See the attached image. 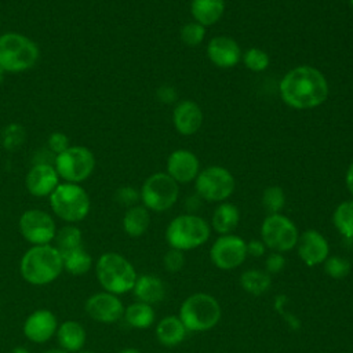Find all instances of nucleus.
Instances as JSON below:
<instances>
[{"label":"nucleus","mask_w":353,"mask_h":353,"mask_svg":"<svg viewBox=\"0 0 353 353\" xmlns=\"http://www.w3.org/2000/svg\"><path fill=\"white\" fill-rule=\"evenodd\" d=\"M279 94L288 108L309 110L327 101L330 85L321 70L310 65H299L283 76L279 83Z\"/></svg>","instance_id":"f257e3e1"},{"label":"nucleus","mask_w":353,"mask_h":353,"mask_svg":"<svg viewBox=\"0 0 353 353\" xmlns=\"http://www.w3.org/2000/svg\"><path fill=\"white\" fill-rule=\"evenodd\" d=\"M63 272L62 255L54 244L30 245L19 261L21 277L32 285H47Z\"/></svg>","instance_id":"f03ea898"},{"label":"nucleus","mask_w":353,"mask_h":353,"mask_svg":"<svg viewBox=\"0 0 353 353\" xmlns=\"http://www.w3.org/2000/svg\"><path fill=\"white\" fill-rule=\"evenodd\" d=\"M95 276L103 291L123 295L132 291L138 273L134 265L119 252H103L95 262Z\"/></svg>","instance_id":"7ed1b4c3"},{"label":"nucleus","mask_w":353,"mask_h":353,"mask_svg":"<svg viewBox=\"0 0 353 353\" xmlns=\"http://www.w3.org/2000/svg\"><path fill=\"white\" fill-rule=\"evenodd\" d=\"M40 57L37 44L18 32L0 34V68L7 73H21L33 68Z\"/></svg>","instance_id":"20e7f679"},{"label":"nucleus","mask_w":353,"mask_h":353,"mask_svg":"<svg viewBox=\"0 0 353 353\" xmlns=\"http://www.w3.org/2000/svg\"><path fill=\"white\" fill-rule=\"evenodd\" d=\"M222 316V309L215 296L207 292L189 295L181 305L178 317L189 332H203L214 328Z\"/></svg>","instance_id":"39448f33"},{"label":"nucleus","mask_w":353,"mask_h":353,"mask_svg":"<svg viewBox=\"0 0 353 353\" xmlns=\"http://www.w3.org/2000/svg\"><path fill=\"white\" fill-rule=\"evenodd\" d=\"M211 234L210 223L196 214H181L165 228V241L170 248L189 251L203 245Z\"/></svg>","instance_id":"423d86ee"},{"label":"nucleus","mask_w":353,"mask_h":353,"mask_svg":"<svg viewBox=\"0 0 353 353\" xmlns=\"http://www.w3.org/2000/svg\"><path fill=\"white\" fill-rule=\"evenodd\" d=\"M48 199L54 215L66 223L81 222L91 208L90 196L80 183H59Z\"/></svg>","instance_id":"0eeeda50"},{"label":"nucleus","mask_w":353,"mask_h":353,"mask_svg":"<svg viewBox=\"0 0 353 353\" xmlns=\"http://www.w3.org/2000/svg\"><path fill=\"white\" fill-rule=\"evenodd\" d=\"M139 194L149 211L164 212L178 201L179 185L167 172H154L145 179Z\"/></svg>","instance_id":"6e6552de"},{"label":"nucleus","mask_w":353,"mask_h":353,"mask_svg":"<svg viewBox=\"0 0 353 353\" xmlns=\"http://www.w3.org/2000/svg\"><path fill=\"white\" fill-rule=\"evenodd\" d=\"M233 174L222 165H210L200 170L194 179V190L203 200L211 203L226 201L234 192Z\"/></svg>","instance_id":"1a4fd4ad"},{"label":"nucleus","mask_w":353,"mask_h":353,"mask_svg":"<svg viewBox=\"0 0 353 353\" xmlns=\"http://www.w3.org/2000/svg\"><path fill=\"white\" fill-rule=\"evenodd\" d=\"M54 167L59 178L65 182L80 183L94 172L95 156L85 146H69L57 154Z\"/></svg>","instance_id":"9d476101"},{"label":"nucleus","mask_w":353,"mask_h":353,"mask_svg":"<svg viewBox=\"0 0 353 353\" xmlns=\"http://www.w3.org/2000/svg\"><path fill=\"white\" fill-rule=\"evenodd\" d=\"M299 232L296 225L281 212L268 214L261 225V240L272 252H287L296 247Z\"/></svg>","instance_id":"9b49d317"},{"label":"nucleus","mask_w":353,"mask_h":353,"mask_svg":"<svg viewBox=\"0 0 353 353\" xmlns=\"http://www.w3.org/2000/svg\"><path fill=\"white\" fill-rule=\"evenodd\" d=\"M18 229L30 245L51 244L58 230L52 215L39 208H30L22 212L18 221Z\"/></svg>","instance_id":"f8f14e48"},{"label":"nucleus","mask_w":353,"mask_h":353,"mask_svg":"<svg viewBox=\"0 0 353 353\" xmlns=\"http://www.w3.org/2000/svg\"><path fill=\"white\" fill-rule=\"evenodd\" d=\"M247 241L233 233L221 234L210 248V259L221 270H233L247 259Z\"/></svg>","instance_id":"ddd939ff"},{"label":"nucleus","mask_w":353,"mask_h":353,"mask_svg":"<svg viewBox=\"0 0 353 353\" xmlns=\"http://www.w3.org/2000/svg\"><path fill=\"white\" fill-rule=\"evenodd\" d=\"M124 305L119 295L110 294L108 291H99L90 295L84 303V310L87 316L102 324H113L123 319Z\"/></svg>","instance_id":"4468645a"},{"label":"nucleus","mask_w":353,"mask_h":353,"mask_svg":"<svg viewBox=\"0 0 353 353\" xmlns=\"http://www.w3.org/2000/svg\"><path fill=\"white\" fill-rule=\"evenodd\" d=\"M58 319L50 309H36L23 321L22 331L26 339L41 345L55 336L58 330Z\"/></svg>","instance_id":"2eb2a0df"},{"label":"nucleus","mask_w":353,"mask_h":353,"mask_svg":"<svg viewBox=\"0 0 353 353\" xmlns=\"http://www.w3.org/2000/svg\"><path fill=\"white\" fill-rule=\"evenodd\" d=\"M165 172L178 183L194 182L200 172V160L189 149H175L170 153L165 163Z\"/></svg>","instance_id":"dca6fc26"},{"label":"nucleus","mask_w":353,"mask_h":353,"mask_svg":"<svg viewBox=\"0 0 353 353\" xmlns=\"http://www.w3.org/2000/svg\"><path fill=\"white\" fill-rule=\"evenodd\" d=\"M296 251L301 261L307 266L323 265L330 256L328 240L316 229H307L299 234Z\"/></svg>","instance_id":"f3484780"},{"label":"nucleus","mask_w":353,"mask_h":353,"mask_svg":"<svg viewBox=\"0 0 353 353\" xmlns=\"http://www.w3.org/2000/svg\"><path fill=\"white\" fill-rule=\"evenodd\" d=\"M59 179L61 178L54 165L48 163H37L28 171L25 186L34 197H50L61 183Z\"/></svg>","instance_id":"a211bd4d"},{"label":"nucleus","mask_w":353,"mask_h":353,"mask_svg":"<svg viewBox=\"0 0 353 353\" xmlns=\"http://www.w3.org/2000/svg\"><path fill=\"white\" fill-rule=\"evenodd\" d=\"M241 48L230 36H215L207 44V57L212 65L229 69L241 61Z\"/></svg>","instance_id":"6ab92c4d"},{"label":"nucleus","mask_w":353,"mask_h":353,"mask_svg":"<svg viewBox=\"0 0 353 353\" xmlns=\"http://www.w3.org/2000/svg\"><path fill=\"white\" fill-rule=\"evenodd\" d=\"M204 114L197 102L192 99L178 101L172 110V124L185 137L196 134L203 125Z\"/></svg>","instance_id":"aec40b11"},{"label":"nucleus","mask_w":353,"mask_h":353,"mask_svg":"<svg viewBox=\"0 0 353 353\" xmlns=\"http://www.w3.org/2000/svg\"><path fill=\"white\" fill-rule=\"evenodd\" d=\"M132 292L137 301L154 305L161 302L165 298V284L164 281L154 274H139L134 284Z\"/></svg>","instance_id":"412c9836"},{"label":"nucleus","mask_w":353,"mask_h":353,"mask_svg":"<svg viewBox=\"0 0 353 353\" xmlns=\"http://www.w3.org/2000/svg\"><path fill=\"white\" fill-rule=\"evenodd\" d=\"M55 336L59 347L69 353H77L83 350L87 341L85 328L81 323L76 320H66L61 323L58 325Z\"/></svg>","instance_id":"4be33fe9"},{"label":"nucleus","mask_w":353,"mask_h":353,"mask_svg":"<svg viewBox=\"0 0 353 353\" xmlns=\"http://www.w3.org/2000/svg\"><path fill=\"white\" fill-rule=\"evenodd\" d=\"M188 330L178 316H165L156 325L157 341L167 347H174L185 341L188 336Z\"/></svg>","instance_id":"5701e85b"},{"label":"nucleus","mask_w":353,"mask_h":353,"mask_svg":"<svg viewBox=\"0 0 353 353\" xmlns=\"http://www.w3.org/2000/svg\"><path fill=\"white\" fill-rule=\"evenodd\" d=\"M226 8L225 0H192L190 1V15L193 21L203 26H211L216 23Z\"/></svg>","instance_id":"b1692460"},{"label":"nucleus","mask_w":353,"mask_h":353,"mask_svg":"<svg viewBox=\"0 0 353 353\" xmlns=\"http://www.w3.org/2000/svg\"><path fill=\"white\" fill-rule=\"evenodd\" d=\"M240 222V211L237 205L229 201L219 203L211 216V228L221 236L232 233Z\"/></svg>","instance_id":"393cba45"},{"label":"nucleus","mask_w":353,"mask_h":353,"mask_svg":"<svg viewBox=\"0 0 353 353\" xmlns=\"http://www.w3.org/2000/svg\"><path fill=\"white\" fill-rule=\"evenodd\" d=\"M121 225H123V230L130 237H141L149 229L150 212L142 204L132 205L127 208V211L124 212Z\"/></svg>","instance_id":"a878e982"},{"label":"nucleus","mask_w":353,"mask_h":353,"mask_svg":"<svg viewBox=\"0 0 353 353\" xmlns=\"http://www.w3.org/2000/svg\"><path fill=\"white\" fill-rule=\"evenodd\" d=\"M123 319L130 327L137 330H145L154 323L156 313L152 305L135 301L124 309Z\"/></svg>","instance_id":"bb28decb"},{"label":"nucleus","mask_w":353,"mask_h":353,"mask_svg":"<svg viewBox=\"0 0 353 353\" xmlns=\"http://www.w3.org/2000/svg\"><path fill=\"white\" fill-rule=\"evenodd\" d=\"M61 255L63 261V270L72 276H84L92 268V258L83 245Z\"/></svg>","instance_id":"cd10ccee"},{"label":"nucleus","mask_w":353,"mask_h":353,"mask_svg":"<svg viewBox=\"0 0 353 353\" xmlns=\"http://www.w3.org/2000/svg\"><path fill=\"white\" fill-rule=\"evenodd\" d=\"M240 285L251 295H262L270 288L272 279L266 270L248 269L241 273Z\"/></svg>","instance_id":"c85d7f7f"},{"label":"nucleus","mask_w":353,"mask_h":353,"mask_svg":"<svg viewBox=\"0 0 353 353\" xmlns=\"http://www.w3.org/2000/svg\"><path fill=\"white\" fill-rule=\"evenodd\" d=\"M332 223L341 236L353 241V199L343 200L335 207Z\"/></svg>","instance_id":"c756f323"},{"label":"nucleus","mask_w":353,"mask_h":353,"mask_svg":"<svg viewBox=\"0 0 353 353\" xmlns=\"http://www.w3.org/2000/svg\"><path fill=\"white\" fill-rule=\"evenodd\" d=\"M55 247L61 254L74 250L80 245H83V234L81 230L74 223H66L61 229L57 230L55 234Z\"/></svg>","instance_id":"7c9ffc66"},{"label":"nucleus","mask_w":353,"mask_h":353,"mask_svg":"<svg viewBox=\"0 0 353 353\" xmlns=\"http://www.w3.org/2000/svg\"><path fill=\"white\" fill-rule=\"evenodd\" d=\"M241 62L244 63V66L248 70H251L254 73H259V72H263V70H266L269 68L270 57L262 48L250 47L248 50H245L243 52Z\"/></svg>","instance_id":"2f4dec72"},{"label":"nucleus","mask_w":353,"mask_h":353,"mask_svg":"<svg viewBox=\"0 0 353 353\" xmlns=\"http://www.w3.org/2000/svg\"><path fill=\"white\" fill-rule=\"evenodd\" d=\"M262 205L268 214H279L285 205V193L283 188L270 185L262 192Z\"/></svg>","instance_id":"473e14b6"},{"label":"nucleus","mask_w":353,"mask_h":353,"mask_svg":"<svg viewBox=\"0 0 353 353\" xmlns=\"http://www.w3.org/2000/svg\"><path fill=\"white\" fill-rule=\"evenodd\" d=\"M205 33H207L205 26L200 25L196 21H190L181 28L179 37L183 44H186L189 47H197L203 43Z\"/></svg>","instance_id":"72a5a7b5"},{"label":"nucleus","mask_w":353,"mask_h":353,"mask_svg":"<svg viewBox=\"0 0 353 353\" xmlns=\"http://www.w3.org/2000/svg\"><path fill=\"white\" fill-rule=\"evenodd\" d=\"M323 266H324V272L331 279H335V280L345 279L350 273V262L343 256H338V255L328 256L323 262Z\"/></svg>","instance_id":"f704fd0d"},{"label":"nucleus","mask_w":353,"mask_h":353,"mask_svg":"<svg viewBox=\"0 0 353 353\" xmlns=\"http://www.w3.org/2000/svg\"><path fill=\"white\" fill-rule=\"evenodd\" d=\"M114 200L120 205H124V207L130 208V207L138 204V201L141 200V194H139V190H137L132 186H121L116 190Z\"/></svg>","instance_id":"c9c22d12"},{"label":"nucleus","mask_w":353,"mask_h":353,"mask_svg":"<svg viewBox=\"0 0 353 353\" xmlns=\"http://www.w3.org/2000/svg\"><path fill=\"white\" fill-rule=\"evenodd\" d=\"M163 265H164V269L167 272H170V273L179 272L183 268V265H185L183 251H179V250H175V248H170L164 254Z\"/></svg>","instance_id":"e433bc0d"},{"label":"nucleus","mask_w":353,"mask_h":353,"mask_svg":"<svg viewBox=\"0 0 353 353\" xmlns=\"http://www.w3.org/2000/svg\"><path fill=\"white\" fill-rule=\"evenodd\" d=\"M48 148L51 152L59 154L62 153L63 150H66L70 143H69V138L66 134L63 132H52L50 137H48Z\"/></svg>","instance_id":"4c0bfd02"},{"label":"nucleus","mask_w":353,"mask_h":353,"mask_svg":"<svg viewBox=\"0 0 353 353\" xmlns=\"http://www.w3.org/2000/svg\"><path fill=\"white\" fill-rule=\"evenodd\" d=\"M285 266V258L280 252H272L265 259V270L269 274L280 273Z\"/></svg>","instance_id":"58836bf2"},{"label":"nucleus","mask_w":353,"mask_h":353,"mask_svg":"<svg viewBox=\"0 0 353 353\" xmlns=\"http://www.w3.org/2000/svg\"><path fill=\"white\" fill-rule=\"evenodd\" d=\"M156 98L164 105H171L178 102V91L170 84H163L156 90Z\"/></svg>","instance_id":"ea45409f"},{"label":"nucleus","mask_w":353,"mask_h":353,"mask_svg":"<svg viewBox=\"0 0 353 353\" xmlns=\"http://www.w3.org/2000/svg\"><path fill=\"white\" fill-rule=\"evenodd\" d=\"M266 245L261 239H252L247 243V252L254 258H259L266 252Z\"/></svg>","instance_id":"a19ab883"},{"label":"nucleus","mask_w":353,"mask_h":353,"mask_svg":"<svg viewBox=\"0 0 353 353\" xmlns=\"http://www.w3.org/2000/svg\"><path fill=\"white\" fill-rule=\"evenodd\" d=\"M201 201H203V199L199 196V194H193V196H189L188 199H186V210H188V212L189 214H194L199 208H200V205H201Z\"/></svg>","instance_id":"79ce46f5"},{"label":"nucleus","mask_w":353,"mask_h":353,"mask_svg":"<svg viewBox=\"0 0 353 353\" xmlns=\"http://www.w3.org/2000/svg\"><path fill=\"white\" fill-rule=\"evenodd\" d=\"M345 183H346V188H347L349 193H350L352 197H353V161L349 164V167H347V170H346Z\"/></svg>","instance_id":"37998d69"},{"label":"nucleus","mask_w":353,"mask_h":353,"mask_svg":"<svg viewBox=\"0 0 353 353\" xmlns=\"http://www.w3.org/2000/svg\"><path fill=\"white\" fill-rule=\"evenodd\" d=\"M10 353H30V350H29V349H26L25 346H17V347L11 349V350H10Z\"/></svg>","instance_id":"c03bdc74"},{"label":"nucleus","mask_w":353,"mask_h":353,"mask_svg":"<svg viewBox=\"0 0 353 353\" xmlns=\"http://www.w3.org/2000/svg\"><path fill=\"white\" fill-rule=\"evenodd\" d=\"M43 353H69V352H66V350H63V349H61V347H51V349H47V350L43 352Z\"/></svg>","instance_id":"a18cd8bd"},{"label":"nucleus","mask_w":353,"mask_h":353,"mask_svg":"<svg viewBox=\"0 0 353 353\" xmlns=\"http://www.w3.org/2000/svg\"><path fill=\"white\" fill-rule=\"evenodd\" d=\"M119 353H141V352L135 347H125V349H121Z\"/></svg>","instance_id":"49530a36"},{"label":"nucleus","mask_w":353,"mask_h":353,"mask_svg":"<svg viewBox=\"0 0 353 353\" xmlns=\"http://www.w3.org/2000/svg\"><path fill=\"white\" fill-rule=\"evenodd\" d=\"M4 73H6V72H4V70L0 68V84L3 83V79H4Z\"/></svg>","instance_id":"de8ad7c7"},{"label":"nucleus","mask_w":353,"mask_h":353,"mask_svg":"<svg viewBox=\"0 0 353 353\" xmlns=\"http://www.w3.org/2000/svg\"><path fill=\"white\" fill-rule=\"evenodd\" d=\"M77 353H95V352H92V350H80Z\"/></svg>","instance_id":"09e8293b"},{"label":"nucleus","mask_w":353,"mask_h":353,"mask_svg":"<svg viewBox=\"0 0 353 353\" xmlns=\"http://www.w3.org/2000/svg\"><path fill=\"white\" fill-rule=\"evenodd\" d=\"M349 6H350L352 10H353V0H349Z\"/></svg>","instance_id":"8fccbe9b"}]
</instances>
